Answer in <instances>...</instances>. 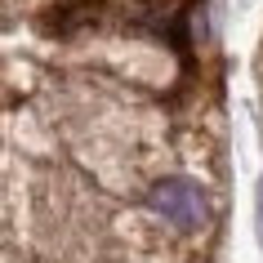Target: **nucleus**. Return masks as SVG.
I'll return each instance as SVG.
<instances>
[{
	"instance_id": "obj_1",
	"label": "nucleus",
	"mask_w": 263,
	"mask_h": 263,
	"mask_svg": "<svg viewBox=\"0 0 263 263\" xmlns=\"http://www.w3.org/2000/svg\"><path fill=\"white\" fill-rule=\"evenodd\" d=\"M147 205H152L165 223H174L179 232H196V228L205 223V196H201V187H196L192 179L156 183L152 192H147Z\"/></svg>"
}]
</instances>
